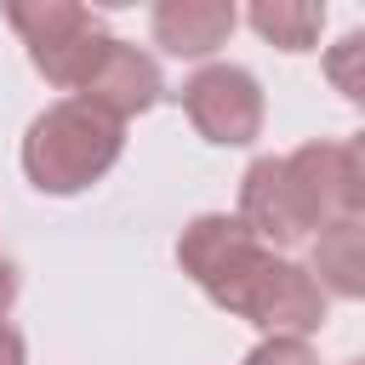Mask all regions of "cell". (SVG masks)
<instances>
[{
  "mask_svg": "<svg viewBox=\"0 0 365 365\" xmlns=\"http://www.w3.org/2000/svg\"><path fill=\"white\" fill-rule=\"evenodd\" d=\"M120 148H125V125L120 120H108L103 108L80 103V97H57L23 131V177L40 194L63 200V194L91 188L97 177H108Z\"/></svg>",
  "mask_w": 365,
  "mask_h": 365,
  "instance_id": "1",
  "label": "cell"
},
{
  "mask_svg": "<svg viewBox=\"0 0 365 365\" xmlns=\"http://www.w3.org/2000/svg\"><path fill=\"white\" fill-rule=\"evenodd\" d=\"M177 262L182 274L222 308V314H240L251 285L262 279V268L274 262V251L240 222V211H200L182 234H177Z\"/></svg>",
  "mask_w": 365,
  "mask_h": 365,
  "instance_id": "2",
  "label": "cell"
},
{
  "mask_svg": "<svg viewBox=\"0 0 365 365\" xmlns=\"http://www.w3.org/2000/svg\"><path fill=\"white\" fill-rule=\"evenodd\" d=\"M182 114L194 120V131L217 148H245L262 131V86L251 68L240 63H200L182 80Z\"/></svg>",
  "mask_w": 365,
  "mask_h": 365,
  "instance_id": "3",
  "label": "cell"
},
{
  "mask_svg": "<svg viewBox=\"0 0 365 365\" xmlns=\"http://www.w3.org/2000/svg\"><path fill=\"white\" fill-rule=\"evenodd\" d=\"M240 222L268 251H285V245L319 234L314 217H308V200H302V188H297L291 165H285V154H262V160L245 165V177H240Z\"/></svg>",
  "mask_w": 365,
  "mask_h": 365,
  "instance_id": "4",
  "label": "cell"
},
{
  "mask_svg": "<svg viewBox=\"0 0 365 365\" xmlns=\"http://www.w3.org/2000/svg\"><path fill=\"white\" fill-rule=\"evenodd\" d=\"M240 319H251L262 336H314L325 325V291H319L308 262H291V257L274 251V262L251 285Z\"/></svg>",
  "mask_w": 365,
  "mask_h": 365,
  "instance_id": "5",
  "label": "cell"
},
{
  "mask_svg": "<svg viewBox=\"0 0 365 365\" xmlns=\"http://www.w3.org/2000/svg\"><path fill=\"white\" fill-rule=\"evenodd\" d=\"M302 200H308V217L314 228H331V222H348V217H365V200H359V171H354V154L348 143H302L285 154Z\"/></svg>",
  "mask_w": 365,
  "mask_h": 365,
  "instance_id": "6",
  "label": "cell"
},
{
  "mask_svg": "<svg viewBox=\"0 0 365 365\" xmlns=\"http://www.w3.org/2000/svg\"><path fill=\"white\" fill-rule=\"evenodd\" d=\"M148 29L165 57L205 63V57H217V46H228V34L240 29V11H234V0H160L148 11Z\"/></svg>",
  "mask_w": 365,
  "mask_h": 365,
  "instance_id": "7",
  "label": "cell"
},
{
  "mask_svg": "<svg viewBox=\"0 0 365 365\" xmlns=\"http://www.w3.org/2000/svg\"><path fill=\"white\" fill-rule=\"evenodd\" d=\"M160 91H165V80H160V63L143 51V46H131V40H114V51L103 57V68L91 74V86L80 91V103H91V108H103L108 120H137V114H148L154 103H160Z\"/></svg>",
  "mask_w": 365,
  "mask_h": 365,
  "instance_id": "8",
  "label": "cell"
},
{
  "mask_svg": "<svg viewBox=\"0 0 365 365\" xmlns=\"http://www.w3.org/2000/svg\"><path fill=\"white\" fill-rule=\"evenodd\" d=\"M308 268H314V279H319L325 297L365 302V217H348V222L319 228Z\"/></svg>",
  "mask_w": 365,
  "mask_h": 365,
  "instance_id": "9",
  "label": "cell"
},
{
  "mask_svg": "<svg viewBox=\"0 0 365 365\" xmlns=\"http://www.w3.org/2000/svg\"><path fill=\"white\" fill-rule=\"evenodd\" d=\"M6 23L17 29V40L29 46V63H34V57H46V51L80 40V34H91L103 17L91 6H80V0H11Z\"/></svg>",
  "mask_w": 365,
  "mask_h": 365,
  "instance_id": "10",
  "label": "cell"
},
{
  "mask_svg": "<svg viewBox=\"0 0 365 365\" xmlns=\"http://www.w3.org/2000/svg\"><path fill=\"white\" fill-rule=\"evenodd\" d=\"M245 23L279 51H314V40L325 29V6H314V0H257L245 11Z\"/></svg>",
  "mask_w": 365,
  "mask_h": 365,
  "instance_id": "11",
  "label": "cell"
},
{
  "mask_svg": "<svg viewBox=\"0 0 365 365\" xmlns=\"http://www.w3.org/2000/svg\"><path fill=\"white\" fill-rule=\"evenodd\" d=\"M325 80L365 114V29H354L336 46H325Z\"/></svg>",
  "mask_w": 365,
  "mask_h": 365,
  "instance_id": "12",
  "label": "cell"
},
{
  "mask_svg": "<svg viewBox=\"0 0 365 365\" xmlns=\"http://www.w3.org/2000/svg\"><path fill=\"white\" fill-rule=\"evenodd\" d=\"M245 365H319V354L308 348V336H262Z\"/></svg>",
  "mask_w": 365,
  "mask_h": 365,
  "instance_id": "13",
  "label": "cell"
},
{
  "mask_svg": "<svg viewBox=\"0 0 365 365\" xmlns=\"http://www.w3.org/2000/svg\"><path fill=\"white\" fill-rule=\"evenodd\" d=\"M0 365H29V342H23V331H11L6 319H0Z\"/></svg>",
  "mask_w": 365,
  "mask_h": 365,
  "instance_id": "14",
  "label": "cell"
},
{
  "mask_svg": "<svg viewBox=\"0 0 365 365\" xmlns=\"http://www.w3.org/2000/svg\"><path fill=\"white\" fill-rule=\"evenodd\" d=\"M17 285H23V279H17V262H11V257H0V319L11 314V302H17Z\"/></svg>",
  "mask_w": 365,
  "mask_h": 365,
  "instance_id": "15",
  "label": "cell"
},
{
  "mask_svg": "<svg viewBox=\"0 0 365 365\" xmlns=\"http://www.w3.org/2000/svg\"><path fill=\"white\" fill-rule=\"evenodd\" d=\"M348 154H354V171H359V200H365V131L348 143Z\"/></svg>",
  "mask_w": 365,
  "mask_h": 365,
  "instance_id": "16",
  "label": "cell"
},
{
  "mask_svg": "<svg viewBox=\"0 0 365 365\" xmlns=\"http://www.w3.org/2000/svg\"><path fill=\"white\" fill-rule=\"evenodd\" d=\"M348 365H365V359H348Z\"/></svg>",
  "mask_w": 365,
  "mask_h": 365,
  "instance_id": "17",
  "label": "cell"
}]
</instances>
